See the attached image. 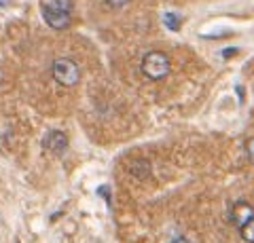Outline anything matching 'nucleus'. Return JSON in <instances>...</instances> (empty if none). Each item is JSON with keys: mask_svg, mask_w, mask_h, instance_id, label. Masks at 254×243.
<instances>
[{"mask_svg": "<svg viewBox=\"0 0 254 243\" xmlns=\"http://www.w3.org/2000/svg\"><path fill=\"white\" fill-rule=\"evenodd\" d=\"M142 72L153 81H161L170 74V57L163 51H150L142 57Z\"/></svg>", "mask_w": 254, "mask_h": 243, "instance_id": "1", "label": "nucleus"}, {"mask_svg": "<svg viewBox=\"0 0 254 243\" xmlns=\"http://www.w3.org/2000/svg\"><path fill=\"white\" fill-rule=\"evenodd\" d=\"M53 78L64 87H74L81 78V70L72 59H55L53 61Z\"/></svg>", "mask_w": 254, "mask_h": 243, "instance_id": "2", "label": "nucleus"}, {"mask_svg": "<svg viewBox=\"0 0 254 243\" xmlns=\"http://www.w3.org/2000/svg\"><path fill=\"white\" fill-rule=\"evenodd\" d=\"M43 146H45L49 152H53V154H62V152L68 148V138H66V133H64V131L53 129V131H49V133L45 136Z\"/></svg>", "mask_w": 254, "mask_h": 243, "instance_id": "3", "label": "nucleus"}, {"mask_svg": "<svg viewBox=\"0 0 254 243\" xmlns=\"http://www.w3.org/2000/svg\"><path fill=\"white\" fill-rule=\"evenodd\" d=\"M254 218V209H252V205H248L246 201H237L235 205L231 207V222L235 224V226H242L248 222V220H252Z\"/></svg>", "mask_w": 254, "mask_h": 243, "instance_id": "4", "label": "nucleus"}, {"mask_svg": "<svg viewBox=\"0 0 254 243\" xmlns=\"http://www.w3.org/2000/svg\"><path fill=\"white\" fill-rule=\"evenodd\" d=\"M43 19L53 30H64L70 23V15L68 13H43Z\"/></svg>", "mask_w": 254, "mask_h": 243, "instance_id": "5", "label": "nucleus"}, {"mask_svg": "<svg viewBox=\"0 0 254 243\" xmlns=\"http://www.w3.org/2000/svg\"><path fill=\"white\" fill-rule=\"evenodd\" d=\"M72 9V0H43V13H68Z\"/></svg>", "mask_w": 254, "mask_h": 243, "instance_id": "6", "label": "nucleus"}, {"mask_svg": "<svg viewBox=\"0 0 254 243\" xmlns=\"http://www.w3.org/2000/svg\"><path fill=\"white\" fill-rule=\"evenodd\" d=\"M240 235H242V239H244L246 243H254V218L242 226V229H240Z\"/></svg>", "mask_w": 254, "mask_h": 243, "instance_id": "7", "label": "nucleus"}, {"mask_svg": "<svg viewBox=\"0 0 254 243\" xmlns=\"http://www.w3.org/2000/svg\"><path fill=\"white\" fill-rule=\"evenodd\" d=\"M163 21H165V26H168L170 30H174V32H176V30H180V17L176 13H168L163 17Z\"/></svg>", "mask_w": 254, "mask_h": 243, "instance_id": "8", "label": "nucleus"}, {"mask_svg": "<svg viewBox=\"0 0 254 243\" xmlns=\"http://www.w3.org/2000/svg\"><path fill=\"white\" fill-rule=\"evenodd\" d=\"M106 2H108L110 6H115V9H119V6H123L127 0H106Z\"/></svg>", "mask_w": 254, "mask_h": 243, "instance_id": "9", "label": "nucleus"}, {"mask_svg": "<svg viewBox=\"0 0 254 243\" xmlns=\"http://www.w3.org/2000/svg\"><path fill=\"white\" fill-rule=\"evenodd\" d=\"M172 243H190L189 239H185V237H178V239H174Z\"/></svg>", "mask_w": 254, "mask_h": 243, "instance_id": "10", "label": "nucleus"}]
</instances>
